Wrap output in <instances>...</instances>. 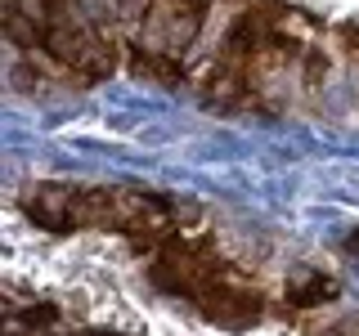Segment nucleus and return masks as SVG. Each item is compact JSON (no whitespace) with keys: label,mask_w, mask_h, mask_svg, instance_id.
<instances>
[{"label":"nucleus","mask_w":359,"mask_h":336,"mask_svg":"<svg viewBox=\"0 0 359 336\" xmlns=\"http://www.w3.org/2000/svg\"><path fill=\"white\" fill-rule=\"evenodd\" d=\"M72 206H76V184H36L22 197L27 220L41 224V229H50V233H72L76 229Z\"/></svg>","instance_id":"f257e3e1"},{"label":"nucleus","mask_w":359,"mask_h":336,"mask_svg":"<svg viewBox=\"0 0 359 336\" xmlns=\"http://www.w3.org/2000/svg\"><path fill=\"white\" fill-rule=\"evenodd\" d=\"M337 278L328 274H306L301 283L287 287V309H314V305H328V300H337Z\"/></svg>","instance_id":"f03ea898"},{"label":"nucleus","mask_w":359,"mask_h":336,"mask_svg":"<svg viewBox=\"0 0 359 336\" xmlns=\"http://www.w3.org/2000/svg\"><path fill=\"white\" fill-rule=\"evenodd\" d=\"M14 323H27L32 332H36V328H54V323H59V309H54V305H27V314L14 318Z\"/></svg>","instance_id":"7ed1b4c3"},{"label":"nucleus","mask_w":359,"mask_h":336,"mask_svg":"<svg viewBox=\"0 0 359 336\" xmlns=\"http://www.w3.org/2000/svg\"><path fill=\"white\" fill-rule=\"evenodd\" d=\"M86 336H121V332H86Z\"/></svg>","instance_id":"20e7f679"}]
</instances>
